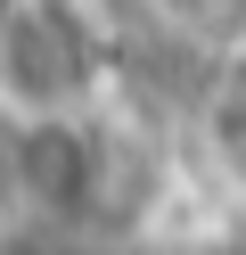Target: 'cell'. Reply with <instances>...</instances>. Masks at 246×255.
<instances>
[{"instance_id":"6da1fadb","label":"cell","mask_w":246,"mask_h":255,"mask_svg":"<svg viewBox=\"0 0 246 255\" xmlns=\"http://www.w3.org/2000/svg\"><path fill=\"white\" fill-rule=\"evenodd\" d=\"M90 91V25L74 0H8L0 8V107L16 124H58Z\"/></svg>"},{"instance_id":"7a4b0ae2","label":"cell","mask_w":246,"mask_h":255,"mask_svg":"<svg viewBox=\"0 0 246 255\" xmlns=\"http://www.w3.org/2000/svg\"><path fill=\"white\" fill-rule=\"evenodd\" d=\"M98 181H107V165H98L90 132H82L74 116L16 124V189H25L41 214H82V206L98 198Z\"/></svg>"},{"instance_id":"3957f363","label":"cell","mask_w":246,"mask_h":255,"mask_svg":"<svg viewBox=\"0 0 246 255\" xmlns=\"http://www.w3.org/2000/svg\"><path fill=\"white\" fill-rule=\"evenodd\" d=\"M197 140H205V165H213V173H222V181L246 198V66H230L222 83L205 91Z\"/></svg>"},{"instance_id":"277c9868","label":"cell","mask_w":246,"mask_h":255,"mask_svg":"<svg viewBox=\"0 0 246 255\" xmlns=\"http://www.w3.org/2000/svg\"><path fill=\"white\" fill-rule=\"evenodd\" d=\"M172 17L189 33H213V41H238L246 33V0H172Z\"/></svg>"}]
</instances>
